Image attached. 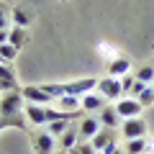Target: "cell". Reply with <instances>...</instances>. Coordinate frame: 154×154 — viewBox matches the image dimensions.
<instances>
[{"label":"cell","instance_id":"6da1fadb","mask_svg":"<svg viewBox=\"0 0 154 154\" xmlns=\"http://www.w3.org/2000/svg\"><path fill=\"white\" fill-rule=\"evenodd\" d=\"M23 108H26V98L21 90L0 93V118H18L23 116Z\"/></svg>","mask_w":154,"mask_h":154},{"label":"cell","instance_id":"7a4b0ae2","mask_svg":"<svg viewBox=\"0 0 154 154\" xmlns=\"http://www.w3.org/2000/svg\"><path fill=\"white\" fill-rule=\"evenodd\" d=\"M90 144H93V149H95V152H100V154H113L116 149H118L113 128H100V131L90 139Z\"/></svg>","mask_w":154,"mask_h":154},{"label":"cell","instance_id":"3957f363","mask_svg":"<svg viewBox=\"0 0 154 154\" xmlns=\"http://www.w3.org/2000/svg\"><path fill=\"white\" fill-rule=\"evenodd\" d=\"M95 90H98L105 100H121V98H123L121 77H110V75L100 77V80H98V88H95Z\"/></svg>","mask_w":154,"mask_h":154},{"label":"cell","instance_id":"277c9868","mask_svg":"<svg viewBox=\"0 0 154 154\" xmlns=\"http://www.w3.org/2000/svg\"><path fill=\"white\" fill-rule=\"evenodd\" d=\"M116 110H118V116L121 118H139V116L144 113V105L139 103L136 98H131V95H123L121 100H116Z\"/></svg>","mask_w":154,"mask_h":154},{"label":"cell","instance_id":"5b68a950","mask_svg":"<svg viewBox=\"0 0 154 154\" xmlns=\"http://www.w3.org/2000/svg\"><path fill=\"white\" fill-rule=\"evenodd\" d=\"M121 134H123V139H144L149 134V128H146V121L144 118H123V123H121Z\"/></svg>","mask_w":154,"mask_h":154},{"label":"cell","instance_id":"8992f818","mask_svg":"<svg viewBox=\"0 0 154 154\" xmlns=\"http://www.w3.org/2000/svg\"><path fill=\"white\" fill-rule=\"evenodd\" d=\"M95 88H98V77H80V80L67 82V95H77V98H82V95L93 93Z\"/></svg>","mask_w":154,"mask_h":154},{"label":"cell","instance_id":"52a82bcc","mask_svg":"<svg viewBox=\"0 0 154 154\" xmlns=\"http://www.w3.org/2000/svg\"><path fill=\"white\" fill-rule=\"evenodd\" d=\"M31 144H33V154H54L57 139L49 131H38L31 136Z\"/></svg>","mask_w":154,"mask_h":154},{"label":"cell","instance_id":"ba28073f","mask_svg":"<svg viewBox=\"0 0 154 154\" xmlns=\"http://www.w3.org/2000/svg\"><path fill=\"white\" fill-rule=\"evenodd\" d=\"M23 116H26V121L33 123V126H46L49 123V116H46V105H36V103H26L23 108Z\"/></svg>","mask_w":154,"mask_h":154},{"label":"cell","instance_id":"9c48e42d","mask_svg":"<svg viewBox=\"0 0 154 154\" xmlns=\"http://www.w3.org/2000/svg\"><path fill=\"white\" fill-rule=\"evenodd\" d=\"M100 118L98 116H82V121H80V126H77V131H80V141H90V139L95 136V134L100 131Z\"/></svg>","mask_w":154,"mask_h":154},{"label":"cell","instance_id":"30bf717a","mask_svg":"<svg viewBox=\"0 0 154 154\" xmlns=\"http://www.w3.org/2000/svg\"><path fill=\"white\" fill-rule=\"evenodd\" d=\"M23 98H26V103H36V105H51V95L44 93L41 90V85H26V88H21Z\"/></svg>","mask_w":154,"mask_h":154},{"label":"cell","instance_id":"8fae6325","mask_svg":"<svg viewBox=\"0 0 154 154\" xmlns=\"http://www.w3.org/2000/svg\"><path fill=\"white\" fill-rule=\"evenodd\" d=\"M80 103H82V110H85V113H100V110L108 105V100H105L98 90H93V93L82 95V98H80Z\"/></svg>","mask_w":154,"mask_h":154},{"label":"cell","instance_id":"7c38bea8","mask_svg":"<svg viewBox=\"0 0 154 154\" xmlns=\"http://www.w3.org/2000/svg\"><path fill=\"white\" fill-rule=\"evenodd\" d=\"M98 118H100V126H103V128H113V131H116V128H121V123H123V118L118 116L116 105H110V103L105 105L103 110H100Z\"/></svg>","mask_w":154,"mask_h":154},{"label":"cell","instance_id":"4fadbf2b","mask_svg":"<svg viewBox=\"0 0 154 154\" xmlns=\"http://www.w3.org/2000/svg\"><path fill=\"white\" fill-rule=\"evenodd\" d=\"M128 72H131V57L118 54L116 59L108 62V75L110 77H123V75H128Z\"/></svg>","mask_w":154,"mask_h":154},{"label":"cell","instance_id":"5bb4252c","mask_svg":"<svg viewBox=\"0 0 154 154\" xmlns=\"http://www.w3.org/2000/svg\"><path fill=\"white\" fill-rule=\"evenodd\" d=\"M8 90H21V88H18L16 72H13L8 64L0 62V93H8Z\"/></svg>","mask_w":154,"mask_h":154},{"label":"cell","instance_id":"9a60e30c","mask_svg":"<svg viewBox=\"0 0 154 154\" xmlns=\"http://www.w3.org/2000/svg\"><path fill=\"white\" fill-rule=\"evenodd\" d=\"M77 144H80V131H77L75 126H69L59 139H57V146H59L62 152H69V149L77 146Z\"/></svg>","mask_w":154,"mask_h":154},{"label":"cell","instance_id":"2e32d148","mask_svg":"<svg viewBox=\"0 0 154 154\" xmlns=\"http://www.w3.org/2000/svg\"><path fill=\"white\" fill-rule=\"evenodd\" d=\"M8 44L16 46V49H23V46L28 44V31L21 26H13L11 31H8Z\"/></svg>","mask_w":154,"mask_h":154},{"label":"cell","instance_id":"e0dca14e","mask_svg":"<svg viewBox=\"0 0 154 154\" xmlns=\"http://www.w3.org/2000/svg\"><path fill=\"white\" fill-rule=\"evenodd\" d=\"M8 16H11V23H13V26H21V28H28V26H31V21H33L31 11H26V8H13Z\"/></svg>","mask_w":154,"mask_h":154},{"label":"cell","instance_id":"ac0fdd59","mask_svg":"<svg viewBox=\"0 0 154 154\" xmlns=\"http://www.w3.org/2000/svg\"><path fill=\"white\" fill-rule=\"evenodd\" d=\"M57 108L59 110H67V113H82V103H80V98L77 95H64V98L57 100Z\"/></svg>","mask_w":154,"mask_h":154},{"label":"cell","instance_id":"d6986e66","mask_svg":"<svg viewBox=\"0 0 154 154\" xmlns=\"http://www.w3.org/2000/svg\"><path fill=\"white\" fill-rule=\"evenodd\" d=\"M134 77H136L139 82H144V85H154V64L139 67V69L134 72Z\"/></svg>","mask_w":154,"mask_h":154},{"label":"cell","instance_id":"ffe728a7","mask_svg":"<svg viewBox=\"0 0 154 154\" xmlns=\"http://www.w3.org/2000/svg\"><path fill=\"white\" fill-rule=\"evenodd\" d=\"M69 128V118H59V121H51V123H46V131L51 134L54 139H59L62 134Z\"/></svg>","mask_w":154,"mask_h":154},{"label":"cell","instance_id":"44dd1931","mask_svg":"<svg viewBox=\"0 0 154 154\" xmlns=\"http://www.w3.org/2000/svg\"><path fill=\"white\" fill-rule=\"evenodd\" d=\"M123 152H126V154H144V152H146V136H144V139H128Z\"/></svg>","mask_w":154,"mask_h":154},{"label":"cell","instance_id":"7402d4cb","mask_svg":"<svg viewBox=\"0 0 154 154\" xmlns=\"http://www.w3.org/2000/svg\"><path fill=\"white\" fill-rule=\"evenodd\" d=\"M16 57H18L16 46H11V44H3V46H0V59H3V64H11Z\"/></svg>","mask_w":154,"mask_h":154},{"label":"cell","instance_id":"603a6c76","mask_svg":"<svg viewBox=\"0 0 154 154\" xmlns=\"http://www.w3.org/2000/svg\"><path fill=\"white\" fill-rule=\"evenodd\" d=\"M136 100L144 105V108H146V105H154V85H146V88H144V93L139 95Z\"/></svg>","mask_w":154,"mask_h":154},{"label":"cell","instance_id":"cb8c5ba5","mask_svg":"<svg viewBox=\"0 0 154 154\" xmlns=\"http://www.w3.org/2000/svg\"><path fill=\"white\" fill-rule=\"evenodd\" d=\"M134 85H136V77H134L131 72H128V75H123V77H121V90H123V95H131Z\"/></svg>","mask_w":154,"mask_h":154},{"label":"cell","instance_id":"d4e9b609","mask_svg":"<svg viewBox=\"0 0 154 154\" xmlns=\"http://www.w3.org/2000/svg\"><path fill=\"white\" fill-rule=\"evenodd\" d=\"M67 154H95V149H93V144H90V141H80L77 146H72Z\"/></svg>","mask_w":154,"mask_h":154},{"label":"cell","instance_id":"484cf974","mask_svg":"<svg viewBox=\"0 0 154 154\" xmlns=\"http://www.w3.org/2000/svg\"><path fill=\"white\" fill-rule=\"evenodd\" d=\"M11 11H5V8L0 5V28H8V21H11V16H8Z\"/></svg>","mask_w":154,"mask_h":154},{"label":"cell","instance_id":"4316f807","mask_svg":"<svg viewBox=\"0 0 154 154\" xmlns=\"http://www.w3.org/2000/svg\"><path fill=\"white\" fill-rule=\"evenodd\" d=\"M8 44V28H0V46Z\"/></svg>","mask_w":154,"mask_h":154},{"label":"cell","instance_id":"83f0119b","mask_svg":"<svg viewBox=\"0 0 154 154\" xmlns=\"http://www.w3.org/2000/svg\"><path fill=\"white\" fill-rule=\"evenodd\" d=\"M144 154H154V139H149V136H146V152Z\"/></svg>","mask_w":154,"mask_h":154},{"label":"cell","instance_id":"f1b7e54d","mask_svg":"<svg viewBox=\"0 0 154 154\" xmlns=\"http://www.w3.org/2000/svg\"><path fill=\"white\" fill-rule=\"evenodd\" d=\"M113 154H123V152H121V149H116V152H113Z\"/></svg>","mask_w":154,"mask_h":154},{"label":"cell","instance_id":"f546056e","mask_svg":"<svg viewBox=\"0 0 154 154\" xmlns=\"http://www.w3.org/2000/svg\"><path fill=\"white\" fill-rule=\"evenodd\" d=\"M57 154H67V152H62V149H59V152H57Z\"/></svg>","mask_w":154,"mask_h":154},{"label":"cell","instance_id":"4dcf8cb0","mask_svg":"<svg viewBox=\"0 0 154 154\" xmlns=\"http://www.w3.org/2000/svg\"><path fill=\"white\" fill-rule=\"evenodd\" d=\"M62 3H67V0H62Z\"/></svg>","mask_w":154,"mask_h":154},{"label":"cell","instance_id":"1f68e13d","mask_svg":"<svg viewBox=\"0 0 154 154\" xmlns=\"http://www.w3.org/2000/svg\"><path fill=\"white\" fill-rule=\"evenodd\" d=\"M95 154H100V152H95Z\"/></svg>","mask_w":154,"mask_h":154}]
</instances>
